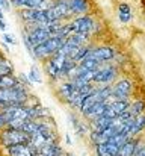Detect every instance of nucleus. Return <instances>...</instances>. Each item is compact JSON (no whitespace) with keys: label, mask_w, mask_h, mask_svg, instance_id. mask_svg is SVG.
<instances>
[{"label":"nucleus","mask_w":145,"mask_h":156,"mask_svg":"<svg viewBox=\"0 0 145 156\" xmlns=\"http://www.w3.org/2000/svg\"><path fill=\"white\" fill-rule=\"evenodd\" d=\"M104 150H106L107 156H118V153H119V147L115 146V144L110 143V141L104 143Z\"/></svg>","instance_id":"obj_23"},{"label":"nucleus","mask_w":145,"mask_h":156,"mask_svg":"<svg viewBox=\"0 0 145 156\" xmlns=\"http://www.w3.org/2000/svg\"><path fill=\"white\" fill-rule=\"evenodd\" d=\"M116 56V52L113 47L110 46H101V47H94L92 52L89 55L91 59H94L97 62H101V64H106L109 61H112L113 58Z\"/></svg>","instance_id":"obj_9"},{"label":"nucleus","mask_w":145,"mask_h":156,"mask_svg":"<svg viewBox=\"0 0 145 156\" xmlns=\"http://www.w3.org/2000/svg\"><path fill=\"white\" fill-rule=\"evenodd\" d=\"M27 143H29V135L21 129L5 127L3 130H0V144L5 147L14 144H27Z\"/></svg>","instance_id":"obj_4"},{"label":"nucleus","mask_w":145,"mask_h":156,"mask_svg":"<svg viewBox=\"0 0 145 156\" xmlns=\"http://www.w3.org/2000/svg\"><path fill=\"white\" fill-rule=\"evenodd\" d=\"M27 77H29L30 82H35V83H41V82H43V79H41V73H40V70H38L35 65L30 67V71H29Z\"/></svg>","instance_id":"obj_21"},{"label":"nucleus","mask_w":145,"mask_h":156,"mask_svg":"<svg viewBox=\"0 0 145 156\" xmlns=\"http://www.w3.org/2000/svg\"><path fill=\"white\" fill-rule=\"evenodd\" d=\"M18 80H20V82H21L23 85L26 83V87H29V85H30V80H29V77H27V76H26L24 73H21V74L18 76Z\"/></svg>","instance_id":"obj_26"},{"label":"nucleus","mask_w":145,"mask_h":156,"mask_svg":"<svg viewBox=\"0 0 145 156\" xmlns=\"http://www.w3.org/2000/svg\"><path fill=\"white\" fill-rule=\"evenodd\" d=\"M135 153H136V140L129 138V140L119 147L118 156H135Z\"/></svg>","instance_id":"obj_16"},{"label":"nucleus","mask_w":145,"mask_h":156,"mask_svg":"<svg viewBox=\"0 0 145 156\" xmlns=\"http://www.w3.org/2000/svg\"><path fill=\"white\" fill-rule=\"evenodd\" d=\"M106 106H107V103H106V102H98V103H95L94 106H92V108H89L86 112H83V115H85V117H86L89 121L97 120V118L103 117Z\"/></svg>","instance_id":"obj_13"},{"label":"nucleus","mask_w":145,"mask_h":156,"mask_svg":"<svg viewBox=\"0 0 145 156\" xmlns=\"http://www.w3.org/2000/svg\"><path fill=\"white\" fill-rule=\"evenodd\" d=\"M3 41L6 43V44H17V41H15V38L12 37V35H9V34H3Z\"/></svg>","instance_id":"obj_24"},{"label":"nucleus","mask_w":145,"mask_h":156,"mask_svg":"<svg viewBox=\"0 0 145 156\" xmlns=\"http://www.w3.org/2000/svg\"><path fill=\"white\" fill-rule=\"evenodd\" d=\"M11 8H12V6H11V2H8V0H0V9H2V11H6V12H8V11H11Z\"/></svg>","instance_id":"obj_25"},{"label":"nucleus","mask_w":145,"mask_h":156,"mask_svg":"<svg viewBox=\"0 0 145 156\" xmlns=\"http://www.w3.org/2000/svg\"><path fill=\"white\" fill-rule=\"evenodd\" d=\"M44 62H46V67H44V68H46V73L50 76V79H53V80H59L60 77H64V76H62V71H60V70H59V68H57L50 59L44 61Z\"/></svg>","instance_id":"obj_18"},{"label":"nucleus","mask_w":145,"mask_h":156,"mask_svg":"<svg viewBox=\"0 0 145 156\" xmlns=\"http://www.w3.org/2000/svg\"><path fill=\"white\" fill-rule=\"evenodd\" d=\"M30 26H32V29H30L29 32H26V35H27V40H29L32 49H33L35 46H40V44L46 43L48 38L51 37L50 32H47L46 29L38 27V26H35V24H30Z\"/></svg>","instance_id":"obj_8"},{"label":"nucleus","mask_w":145,"mask_h":156,"mask_svg":"<svg viewBox=\"0 0 145 156\" xmlns=\"http://www.w3.org/2000/svg\"><path fill=\"white\" fill-rule=\"evenodd\" d=\"M144 108H145V103L142 102V100H136L133 105H130L129 111L136 117V115H139V114H142V112H144Z\"/></svg>","instance_id":"obj_22"},{"label":"nucleus","mask_w":145,"mask_h":156,"mask_svg":"<svg viewBox=\"0 0 145 156\" xmlns=\"http://www.w3.org/2000/svg\"><path fill=\"white\" fill-rule=\"evenodd\" d=\"M77 93H79V90L73 85V82H71V80L64 82V83L59 87V96H60L62 99H65L67 102L73 100V99L77 96Z\"/></svg>","instance_id":"obj_11"},{"label":"nucleus","mask_w":145,"mask_h":156,"mask_svg":"<svg viewBox=\"0 0 145 156\" xmlns=\"http://www.w3.org/2000/svg\"><path fill=\"white\" fill-rule=\"evenodd\" d=\"M6 127V118L3 115V112H0V130H3Z\"/></svg>","instance_id":"obj_27"},{"label":"nucleus","mask_w":145,"mask_h":156,"mask_svg":"<svg viewBox=\"0 0 145 156\" xmlns=\"http://www.w3.org/2000/svg\"><path fill=\"white\" fill-rule=\"evenodd\" d=\"M135 156H145V146L142 147V149H139V150L135 153Z\"/></svg>","instance_id":"obj_28"},{"label":"nucleus","mask_w":145,"mask_h":156,"mask_svg":"<svg viewBox=\"0 0 145 156\" xmlns=\"http://www.w3.org/2000/svg\"><path fill=\"white\" fill-rule=\"evenodd\" d=\"M118 18L121 23H129L132 20V9L127 3H121L118 8Z\"/></svg>","instance_id":"obj_19"},{"label":"nucleus","mask_w":145,"mask_h":156,"mask_svg":"<svg viewBox=\"0 0 145 156\" xmlns=\"http://www.w3.org/2000/svg\"><path fill=\"white\" fill-rule=\"evenodd\" d=\"M27 99H29V90L21 82L17 83L15 87L0 90V103L5 105V108L11 105H26Z\"/></svg>","instance_id":"obj_1"},{"label":"nucleus","mask_w":145,"mask_h":156,"mask_svg":"<svg viewBox=\"0 0 145 156\" xmlns=\"http://www.w3.org/2000/svg\"><path fill=\"white\" fill-rule=\"evenodd\" d=\"M20 17L23 21L29 24H38V23H47L46 9H21Z\"/></svg>","instance_id":"obj_7"},{"label":"nucleus","mask_w":145,"mask_h":156,"mask_svg":"<svg viewBox=\"0 0 145 156\" xmlns=\"http://www.w3.org/2000/svg\"><path fill=\"white\" fill-rule=\"evenodd\" d=\"M38 152H40L41 155H44V156H59V155H62V153H64V150L60 149V146H59L57 143L47 144V146L41 147Z\"/></svg>","instance_id":"obj_17"},{"label":"nucleus","mask_w":145,"mask_h":156,"mask_svg":"<svg viewBox=\"0 0 145 156\" xmlns=\"http://www.w3.org/2000/svg\"><path fill=\"white\" fill-rule=\"evenodd\" d=\"M36 153L33 149H30L29 144H14L6 147V155L8 156H33Z\"/></svg>","instance_id":"obj_10"},{"label":"nucleus","mask_w":145,"mask_h":156,"mask_svg":"<svg viewBox=\"0 0 145 156\" xmlns=\"http://www.w3.org/2000/svg\"><path fill=\"white\" fill-rule=\"evenodd\" d=\"M97 90V88H95ZM98 102H101L100 99H98V94H97V91H94V93H91V94H88L83 100H82V103H80V106H79V109H80V112L83 114V112H86L89 108H92L95 103H98Z\"/></svg>","instance_id":"obj_15"},{"label":"nucleus","mask_w":145,"mask_h":156,"mask_svg":"<svg viewBox=\"0 0 145 156\" xmlns=\"http://www.w3.org/2000/svg\"><path fill=\"white\" fill-rule=\"evenodd\" d=\"M3 108H5V105H3V103H0V112L3 111Z\"/></svg>","instance_id":"obj_32"},{"label":"nucleus","mask_w":145,"mask_h":156,"mask_svg":"<svg viewBox=\"0 0 145 156\" xmlns=\"http://www.w3.org/2000/svg\"><path fill=\"white\" fill-rule=\"evenodd\" d=\"M145 129V114H139V115H136L135 117V121H133V126H132V129H130V133H129V136L130 138H133V136H136L139 132H142Z\"/></svg>","instance_id":"obj_14"},{"label":"nucleus","mask_w":145,"mask_h":156,"mask_svg":"<svg viewBox=\"0 0 145 156\" xmlns=\"http://www.w3.org/2000/svg\"><path fill=\"white\" fill-rule=\"evenodd\" d=\"M65 140H67V144H71V140H70V135L68 133L65 135Z\"/></svg>","instance_id":"obj_30"},{"label":"nucleus","mask_w":145,"mask_h":156,"mask_svg":"<svg viewBox=\"0 0 145 156\" xmlns=\"http://www.w3.org/2000/svg\"><path fill=\"white\" fill-rule=\"evenodd\" d=\"M70 29H71V35L73 34H85V35H91L97 32L95 27H97V21L88 14L85 15H80L74 20H71L68 23Z\"/></svg>","instance_id":"obj_3"},{"label":"nucleus","mask_w":145,"mask_h":156,"mask_svg":"<svg viewBox=\"0 0 145 156\" xmlns=\"http://www.w3.org/2000/svg\"><path fill=\"white\" fill-rule=\"evenodd\" d=\"M68 5L73 15H85L91 8L88 0H68Z\"/></svg>","instance_id":"obj_12"},{"label":"nucleus","mask_w":145,"mask_h":156,"mask_svg":"<svg viewBox=\"0 0 145 156\" xmlns=\"http://www.w3.org/2000/svg\"><path fill=\"white\" fill-rule=\"evenodd\" d=\"M14 73V67L9 61L0 58V76H6V74H12Z\"/></svg>","instance_id":"obj_20"},{"label":"nucleus","mask_w":145,"mask_h":156,"mask_svg":"<svg viewBox=\"0 0 145 156\" xmlns=\"http://www.w3.org/2000/svg\"><path fill=\"white\" fill-rule=\"evenodd\" d=\"M65 44V40L60 38V37H50L46 43L40 44V46H35L32 49V56L36 58V59H43V61H47L48 58H51L57 50L62 49V46Z\"/></svg>","instance_id":"obj_2"},{"label":"nucleus","mask_w":145,"mask_h":156,"mask_svg":"<svg viewBox=\"0 0 145 156\" xmlns=\"http://www.w3.org/2000/svg\"><path fill=\"white\" fill-rule=\"evenodd\" d=\"M33 156H44V155H41L40 152H36V153H33Z\"/></svg>","instance_id":"obj_31"},{"label":"nucleus","mask_w":145,"mask_h":156,"mask_svg":"<svg viewBox=\"0 0 145 156\" xmlns=\"http://www.w3.org/2000/svg\"><path fill=\"white\" fill-rule=\"evenodd\" d=\"M132 90H133V83L132 80H129L127 77H123L119 79L113 87H112V96L115 99H123V100H127L132 94Z\"/></svg>","instance_id":"obj_6"},{"label":"nucleus","mask_w":145,"mask_h":156,"mask_svg":"<svg viewBox=\"0 0 145 156\" xmlns=\"http://www.w3.org/2000/svg\"><path fill=\"white\" fill-rule=\"evenodd\" d=\"M116 68L113 65H106L103 64V67L100 70L95 71V76H94V83L98 87H103V85H110V82L116 77Z\"/></svg>","instance_id":"obj_5"},{"label":"nucleus","mask_w":145,"mask_h":156,"mask_svg":"<svg viewBox=\"0 0 145 156\" xmlns=\"http://www.w3.org/2000/svg\"><path fill=\"white\" fill-rule=\"evenodd\" d=\"M0 30H6V23H5V20H0Z\"/></svg>","instance_id":"obj_29"}]
</instances>
